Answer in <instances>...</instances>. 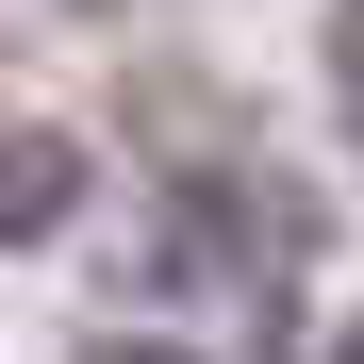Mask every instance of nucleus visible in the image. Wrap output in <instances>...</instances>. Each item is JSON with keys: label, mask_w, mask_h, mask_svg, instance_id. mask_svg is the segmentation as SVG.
<instances>
[{"label": "nucleus", "mask_w": 364, "mask_h": 364, "mask_svg": "<svg viewBox=\"0 0 364 364\" xmlns=\"http://www.w3.org/2000/svg\"><path fill=\"white\" fill-rule=\"evenodd\" d=\"M0 215H17V232H50V215H67V133H17V182H0Z\"/></svg>", "instance_id": "obj_1"}, {"label": "nucleus", "mask_w": 364, "mask_h": 364, "mask_svg": "<svg viewBox=\"0 0 364 364\" xmlns=\"http://www.w3.org/2000/svg\"><path fill=\"white\" fill-rule=\"evenodd\" d=\"M83 364H199V348H166V331H100Z\"/></svg>", "instance_id": "obj_2"}, {"label": "nucleus", "mask_w": 364, "mask_h": 364, "mask_svg": "<svg viewBox=\"0 0 364 364\" xmlns=\"http://www.w3.org/2000/svg\"><path fill=\"white\" fill-rule=\"evenodd\" d=\"M348 364H364V331H348Z\"/></svg>", "instance_id": "obj_3"}]
</instances>
